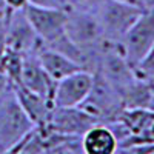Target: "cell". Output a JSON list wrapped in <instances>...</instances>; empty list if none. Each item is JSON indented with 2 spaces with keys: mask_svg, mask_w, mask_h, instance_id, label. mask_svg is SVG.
<instances>
[{
  "mask_svg": "<svg viewBox=\"0 0 154 154\" xmlns=\"http://www.w3.org/2000/svg\"><path fill=\"white\" fill-rule=\"evenodd\" d=\"M79 106L93 116L97 123H109L116 120L123 109L119 89L97 72H93L91 89Z\"/></svg>",
  "mask_w": 154,
  "mask_h": 154,
  "instance_id": "cell-1",
  "label": "cell"
},
{
  "mask_svg": "<svg viewBox=\"0 0 154 154\" xmlns=\"http://www.w3.org/2000/svg\"><path fill=\"white\" fill-rule=\"evenodd\" d=\"M34 123L22 109L14 89L0 96V152H9Z\"/></svg>",
  "mask_w": 154,
  "mask_h": 154,
  "instance_id": "cell-2",
  "label": "cell"
},
{
  "mask_svg": "<svg viewBox=\"0 0 154 154\" xmlns=\"http://www.w3.org/2000/svg\"><path fill=\"white\" fill-rule=\"evenodd\" d=\"M142 12L140 8L117 0H102L93 9L103 38L109 43H117Z\"/></svg>",
  "mask_w": 154,
  "mask_h": 154,
  "instance_id": "cell-3",
  "label": "cell"
},
{
  "mask_svg": "<svg viewBox=\"0 0 154 154\" xmlns=\"http://www.w3.org/2000/svg\"><path fill=\"white\" fill-rule=\"evenodd\" d=\"M130 65L143 59L154 48V12H142L117 42Z\"/></svg>",
  "mask_w": 154,
  "mask_h": 154,
  "instance_id": "cell-4",
  "label": "cell"
},
{
  "mask_svg": "<svg viewBox=\"0 0 154 154\" xmlns=\"http://www.w3.org/2000/svg\"><path fill=\"white\" fill-rule=\"evenodd\" d=\"M23 11L43 45L54 43L66 34L65 32L66 8H38L26 5Z\"/></svg>",
  "mask_w": 154,
  "mask_h": 154,
  "instance_id": "cell-5",
  "label": "cell"
},
{
  "mask_svg": "<svg viewBox=\"0 0 154 154\" xmlns=\"http://www.w3.org/2000/svg\"><path fill=\"white\" fill-rule=\"evenodd\" d=\"M93 85V72L79 69L57 80L53 91V106H79Z\"/></svg>",
  "mask_w": 154,
  "mask_h": 154,
  "instance_id": "cell-6",
  "label": "cell"
},
{
  "mask_svg": "<svg viewBox=\"0 0 154 154\" xmlns=\"http://www.w3.org/2000/svg\"><path fill=\"white\" fill-rule=\"evenodd\" d=\"M96 123L97 122L93 116H89L80 106H53L45 126L60 134L82 136Z\"/></svg>",
  "mask_w": 154,
  "mask_h": 154,
  "instance_id": "cell-7",
  "label": "cell"
},
{
  "mask_svg": "<svg viewBox=\"0 0 154 154\" xmlns=\"http://www.w3.org/2000/svg\"><path fill=\"white\" fill-rule=\"evenodd\" d=\"M6 22V46L16 49L22 54L32 53L38 46L40 38L22 9H9L5 16Z\"/></svg>",
  "mask_w": 154,
  "mask_h": 154,
  "instance_id": "cell-8",
  "label": "cell"
},
{
  "mask_svg": "<svg viewBox=\"0 0 154 154\" xmlns=\"http://www.w3.org/2000/svg\"><path fill=\"white\" fill-rule=\"evenodd\" d=\"M130 131V137L120 146L133 142H154V112L148 108H123L117 117Z\"/></svg>",
  "mask_w": 154,
  "mask_h": 154,
  "instance_id": "cell-9",
  "label": "cell"
},
{
  "mask_svg": "<svg viewBox=\"0 0 154 154\" xmlns=\"http://www.w3.org/2000/svg\"><path fill=\"white\" fill-rule=\"evenodd\" d=\"M20 85H23L25 88H28L29 91H32L35 94L46 97L49 102L53 99V91H54L56 82L46 74V71L40 65V62H38L34 51L23 54Z\"/></svg>",
  "mask_w": 154,
  "mask_h": 154,
  "instance_id": "cell-10",
  "label": "cell"
},
{
  "mask_svg": "<svg viewBox=\"0 0 154 154\" xmlns=\"http://www.w3.org/2000/svg\"><path fill=\"white\" fill-rule=\"evenodd\" d=\"M34 53L40 62V65L43 66V69L46 71V74L53 79L54 82L66 77L71 72H75L82 69L79 63H75L72 59L63 56L62 53L56 49H51L46 45H43L42 42L38 43V46L34 49Z\"/></svg>",
  "mask_w": 154,
  "mask_h": 154,
  "instance_id": "cell-11",
  "label": "cell"
},
{
  "mask_svg": "<svg viewBox=\"0 0 154 154\" xmlns=\"http://www.w3.org/2000/svg\"><path fill=\"white\" fill-rule=\"evenodd\" d=\"M12 89H14L17 102L20 103L25 114L29 117V120L37 126L45 125L48 114H49L51 108H53V103L46 97L29 91L23 85H16V86H12Z\"/></svg>",
  "mask_w": 154,
  "mask_h": 154,
  "instance_id": "cell-12",
  "label": "cell"
},
{
  "mask_svg": "<svg viewBox=\"0 0 154 154\" xmlns=\"http://www.w3.org/2000/svg\"><path fill=\"white\" fill-rule=\"evenodd\" d=\"M82 148L86 154H112L117 151V139L106 123H96L82 134Z\"/></svg>",
  "mask_w": 154,
  "mask_h": 154,
  "instance_id": "cell-13",
  "label": "cell"
},
{
  "mask_svg": "<svg viewBox=\"0 0 154 154\" xmlns=\"http://www.w3.org/2000/svg\"><path fill=\"white\" fill-rule=\"evenodd\" d=\"M120 99L123 108H148L152 109L154 89L151 83L134 79L120 89Z\"/></svg>",
  "mask_w": 154,
  "mask_h": 154,
  "instance_id": "cell-14",
  "label": "cell"
},
{
  "mask_svg": "<svg viewBox=\"0 0 154 154\" xmlns=\"http://www.w3.org/2000/svg\"><path fill=\"white\" fill-rule=\"evenodd\" d=\"M22 62H23V54L8 46L5 48L2 56H0V71L8 77V80L11 82L12 86L20 85Z\"/></svg>",
  "mask_w": 154,
  "mask_h": 154,
  "instance_id": "cell-15",
  "label": "cell"
},
{
  "mask_svg": "<svg viewBox=\"0 0 154 154\" xmlns=\"http://www.w3.org/2000/svg\"><path fill=\"white\" fill-rule=\"evenodd\" d=\"M133 74L136 79L143 80L146 83H154V63H152V51L148 53L143 59H140L136 62L134 65H131Z\"/></svg>",
  "mask_w": 154,
  "mask_h": 154,
  "instance_id": "cell-16",
  "label": "cell"
},
{
  "mask_svg": "<svg viewBox=\"0 0 154 154\" xmlns=\"http://www.w3.org/2000/svg\"><path fill=\"white\" fill-rule=\"evenodd\" d=\"M116 152L125 154H152L154 152V142H133L125 146H120Z\"/></svg>",
  "mask_w": 154,
  "mask_h": 154,
  "instance_id": "cell-17",
  "label": "cell"
},
{
  "mask_svg": "<svg viewBox=\"0 0 154 154\" xmlns=\"http://www.w3.org/2000/svg\"><path fill=\"white\" fill-rule=\"evenodd\" d=\"M69 8H79V9H88L93 11L102 0H63Z\"/></svg>",
  "mask_w": 154,
  "mask_h": 154,
  "instance_id": "cell-18",
  "label": "cell"
},
{
  "mask_svg": "<svg viewBox=\"0 0 154 154\" xmlns=\"http://www.w3.org/2000/svg\"><path fill=\"white\" fill-rule=\"evenodd\" d=\"M28 5L38 8H66L63 0H28Z\"/></svg>",
  "mask_w": 154,
  "mask_h": 154,
  "instance_id": "cell-19",
  "label": "cell"
},
{
  "mask_svg": "<svg viewBox=\"0 0 154 154\" xmlns=\"http://www.w3.org/2000/svg\"><path fill=\"white\" fill-rule=\"evenodd\" d=\"M6 48V22L5 17H0V56Z\"/></svg>",
  "mask_w": 154,
  "mask_h": 154,
  "instance_id": "cell-20",
  "label": "cell"
},
{
  "mask_svg": "<svg viewBox=\"0 0 154 154\" xmlns=\"http://www.w3.org/2000/svg\"><path fill=\"white\" fill-rule=\"evenodd\" d=\"M5 5L9 9H22L28 5V0H5Z\"/></svg>",
  "mask_w": 154,
  "mask_h": 154,
  "instance_id": "cell-21",
  "label": "cell"
},
{
  "mask_svg": "<svg viewBox=\"0 0 154 154\" xmlns=\"http://www.w3.org/2000/svg\"><path fill=\"white\" fill-rule=\"evenodd\" d=\"M9 88H12V85H11V82L8 80V77L0 71V96H2L3 93H6Z\"/></svg>",
  "mask_w": 154,
  "mask_h": 154,
  "instance_id": "cell-22",
  "label": "cell"
},
{
  "mask_svg": "<svg viewBox=\"0 0 154 154\" xmlns=\"http://www.w3.org/2000/svg\"><path fill=\"white\" fill-rule=\"evenodd\" d=\"M8 12V8L5 5V0H0V17H5Z\"/></svg>",
  "mask_w": 154,
  "mask_h": 154,
  "instance_id": "cell-23",
  "label": "cell"
},
{
  "mask_svg": "<svg viewBox=\"0 0 154 154\" xmlns=\"http://www.w3.org/2000/svg\"><path fill=\"white\" fill-rule=\"evenodd\" d=\"M117 2H122V3H128V5H134V6L140 8V6H139L140 0H117Z\"/></svg>",
  "mask_w": 154,
  "mask_h": 154,
  "instance_id": "cell-24",
  "label": "cell"
}]
</instances>
